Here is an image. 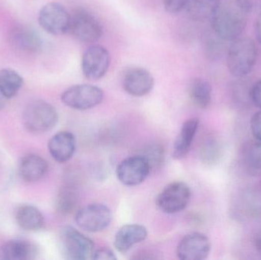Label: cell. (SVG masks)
Masks as SVG:
<instances>
[{"label":"cell","instance_id":"cell-1","mask_svg":"<svg viewBox=\"0 0 261 260\" xmlns=\"http://www.w3.org/2000/svg\"><path fill=\"white\" fill-rule=\"evenodd\" d=\"M213 30L225 41H234L243 33L247 14L236 1L219 2L211 16Z\"/></svg>","mask_w":261,"mask_h":260},{"label":"cell","instance_id":"cell-2","mask_svg":"<svg viewBox=\"0 0 261 260\" xmlns=\"http://www.w3.org/2000/svg\"><path fill=\"white\" fill-rule=\"evenodd\" d=\"M257 45L251 38H238L230 46L227 53L228 71L236 78L248 76L257 62Z\"/></svg>","mask_w":261,"mask_h":260},{"label":"cell","instance_id":"cell-3","mask_svg":"<svg viewBox=\"0 0 261 260\" xmlns=\"http://www.w3.org/2000/svg\"><path fill=\"white\" fill-rule=\"evenodd\" d=\"M58 122V113L53 105L43 100L30 102L23 112L24 128L32 133L50 131Z\"/></svg>","mask_w":261,"mask_h":260},{"label":"cell","instance_id":"cell-4","mask_svg":"<svg viewBox=\"0 0 261 260\" xmlns=\"http://www.w3.org/2000/svg\"><path fill=\"white\" fill-rule=\"evenodd\" d=\"M60 242L63 253L67 259L86 260L92 259L94 244L90 238L74 227L67 226L61 230Z\"/></svg>","mask_w":261,"mask_h":260},{"label":"cell","instance_id":"cell-5","mask_svg":"<svg viewBox=\"0 0 261 260\" xmlns=\"http://www.w3.org/2000/svg\"><path fill=\"white\" fill-rule=\"evenodd\" d=\"M103 98L102 89L90 84L73 85L61 95V101L64 105L81 111L97 106L102 102Z\"/></svg>","mask_w":261,"mask_h":260},{"label":"cell","instance_id":"cell-6","mask_svg":"<svg viewBox=\"0 0 261 260\" xmlns=\"http://www.w3.org/2000/svg\"><path fill=\"white\" fill-rule=\"evenodd\" d=\"M113 219L111 210L105 205L94 203L82 208L76 212V225L90 233L102 232L108 227Z\"/></svg>","mask_w":261,"mask_h":260},{"label":"cell","instance_id":"cell-7","mask_svg":"<svg viewBox=\"0 0 261 260\" xmlns=\"http://www.w3.org/2000/svg\"><path fill=\"white\" fill-rule=\"evenodd\" d=\"M191 198V190L182 182H174L167 185L156 198V206L166 214L182 212L188 206Z\"/></svg>","mask_w":261,"mask_h":260},{"label":"cell","instance_id":"cell-8","mask_svg":"<svg viewBox=\"0 0 261 260\" xmlns=\"http://www.w3.org/2000/svg\"><path fill=\"white\" fill-rule=\"evenodd\" d=\"M69 32L82 42L95 43L102 37V27L94 15L81 9L70 15Z\"/></svg>","mask_w":261,"mask_h":260},{"label":"cell","instance_id":"cell-9","mask_svg":"<svg viewBox=\"0 0 261 260\" xmlns=\"http://www.w3.org/2000/svg\"><path fill=\"white\" fill-rule=\"evenodd\" d=\"M38 23L50 35H65L70 31V15L60 3H47L40 10Z\"/></svg>","mask_w":261,"mask_h":260},{"label":"cell","instance_id":"cell-10","mask_svg":"<svg viewBox=\"0 0 261 260\" xmlns=\"http://www.w3.org/2000/svg\"><path fill=\"white\" fill-rule=\"evenodd\" d=\"M151 169L148 159L140 154L122 160L116 169V176L122 184L135 186L142 183L148 177Z\"/></svg>","mask_w":261,"mask_h":260},{"label":"cell","instance_id":"cell-11","mask_svg":"<svg viewBox=\"0 0 261 260\" xmlns=\"http://www.w3.org/2000/svg\"><path fill=\"white\" fill-rule=\"evenodd\" d=\"M110 62L111 56L107 49L100 45L90 46L83 54V73L90 80H99L107 74Z\"/></svg>","mask_w":261,"mask_h":260},{"label":"cell","instance_id":"cell-12","mask_svg":"<svg viewBox=\"0 0 261 260\" xmlns=\"http://www.w3.org/2000/svg\"><path fill=\"white\" fill-rule=\"evenodd\" d=\"M8 41L11 47L21 53L35 54L41 50L42 40L33 27L17 24L9 30Z\"/></svg>","mask_w":261,"mask_h":260},{"label":"cell","instance_id":"cell-13","mask_svg":"<svg viewBox=\"0 0 261 260\" xmlns=\"http://www.w3.org/2000/svg\"><path fill=\"white\" fill-rule=\"evenodd\" d=\"M211 251V242L202 233H194L184 237L178 244L176 255L181 260H203Z\"/></svg>","mask_w":261,"mask_h":260},{"label":"cell","instance_id":"cell-14","mask_svg":"<svg viewBox=\"0 0 261 260\" xmlns=\"http://www.w3.org/2000/svg\"><path fill=\"white\" fill-rule=\"evenodd\" d=\"M122 85L125 91L130 96L141 97L153 90L154 79L150 72L145 69L132 67L123 75Z\"/></svg>","mask_w":261,"mask_h":260},{"label":"cell","instance_id":"cell-15","mask_svg":"<svg viewBox=\"0 0 261 260\" xmlns=\"http://www.w3.org/2000/svg\"><path fill=\"white\" fill-rule=\"evenodd\" d=\"M48 151L55 161L66 163L76 151V139L69 131H61L55 134L48 142Z\"/></svg>","mask_w":261,"mask_h":260},{"label":"cell","instance_id":"cell-16","mask_svg":"<svg viewBox=\"0 0 261 260\" xmlns=\"http://www.w3.org/2000/svg\"><path fill=\"white\" fill-rule=\"evenodd\" d=\"M38 250L30 241L14 239L0 245V259L32 260L36 258Z\"/></svg>","mask_w":261,"mask_h":260},{"label":"cell","instance_id":"cell-17","mask_svg":"<svg viewBox=\"0 0 261 260\" xmlns=\"http://www.w3.org/2000/svg\"><path fill=\"white\" fill-rule=\"evenodd\" d=\"M147 230L141 224H132L122 226L114 240V247L119 253H125L135 244L142 242L147 238Z\"/></svg>","mask_w":261,"mask_h":260},{"label":"cell","instance_id":"cell-18","mask_svg":"<svg viewBox=\"0 0 261 260\" xmlns=\"http://www.w3.org/2000/svg\"><path fill=\"white\" fill-rule=\"evenodd\" d=\"M47 170V162L41 156L35 154L23 157L18 166L20 177L28 183H36L42 180Z\"/></svg>","mask_w":261,"mask_h":260},{"label":"cell","instance_id":"cell-19","mask_svg":"<svg viewBox=\"0 0 261 260\" xmlns=\"http://www.w3.org/2000/svg\"><path fill=\"white\" fill-rule=\"evenodd\" d=\"M234 213L242 219H251L261 216V191H244L234 205Z\"/></svg>","mask_w":261,"mask_h":260},{"label":"cell","instance_id":"cell-20","mask_svg":"<svg viewBox=\"0 0 261 260\" xmlns=\"http://www.w3.org/2000/svg\"><path fill=\"white\" fill-rule=\"evenodd\" d=\"M240 163L248 175L261 176V140L255 139L244 145L240 153Z\"/></svg>","mask_w":261,"mask_h":260},{"label":"cell","instance_id":"cell-21","mask_svg":"<svg viewBox=\"0 0 261 260\" xmlns=\"http://www.w3.org/2000/svg\"><path fill=\"white\" fill-rule=\"evenodd\" d=\"M199 120L193 118L184 122L173 145V156L175 159L184 158L190 152L199 128Z\"/></svg>","mask_w":261,"mask_h":260},{"label":"cell","instance_id":"cell-22","mask_svg":"<svg viewBox=\"0 0 261 260\" xmlns=\"http://www.w3.org/2000/svg\"><path fill=\"white\" fill-rule=\"evenodd\" d=\"M17 224L23 230L35 232L44 227L45 221L39 209L31 205H22L15 211Z\"/></svg>","mask_w":261,"mask_h":260},{"label":"cell","instance_id":"cell-23","mask_svg":"<svg viewBox=\"0 0 261 260\" xmlns=\"http://www.w3.org/2000/svg\"><path fill=\"white\" fill-rule=\"evenodd\" d=\"M189 95L193 103L198 108H208L212 102L213 89L208 81L196 78L190 82Z\"/></svg>","mask_w":261,"mask_h":260},{"label":"cell","instance_id":"cell-24","mask_svg":"<svg viewBox=\"0 0 261 260\" xmlns=\"http://www.w3.org/2000/svg\"><path fill=\"white\" fill-rule=\"evenodd\" d=\"M24 84L19 73L12 69L0 70V93L6 99H10L18 94Z\"/></svg>","mask_w":261,"mask_h":260},{"label":"cell","instance_id":"cell-25","mask_svg":"<svg viewBox=\"0 0 261 260\" xmlns=\"http://www.w3.org/2000/svg\"><path fill=\"white\" fill-rule=\"evenodd\" d=\"M221 0H188L187 14L194 21H202L211 18Z\"/></svg>","mask_w":261,"mask_h":260},{"label":"cell","instance_id":"cell-26","mask_svg":"<svg viewBox=\"0 0 261 260\" xmlns=\"http://www.w3.org/2000/svg\"><path fill=\"white\" fill-rule=\"evenodd\" d=\"M225 40L219 38L214 32L205 34L202 41L204 53L210 61H217L223 57L227 47Z\"/></svg>","mask_w":261,"mask_h":260},{"label":"cell","instance_id":"cell-27","mask_svg":"<svg viewBox=\"0 0 261 260\" xmlns=\"http://www.w3.org/2000/svg\"><path fill=\"white\" fill-rule=\"evenodd\" d=\"M222 154L221 143L216 140H210L205 143L202 150L203 161L208 164H215L220 160Z\"/></svg>","mask_w":261,"mask_h":260},{"label":"cell","instance_id":"cell-28","mask_svg":"<svg viewBox=\"0 0 261 260\" xmlns=\"http://www.w3.org/2000/svg\"><path fill=\"white\" fill-rule=\"evenodd\" d=\"M76 196L69 190H63L58 198V208L61 212H71L76 205Z\"/></svg>","mask_w":261,"mask_h":260},{"label":"cell","instance_id":"cell-29","mask_svg":"<svg viewBox=\"0 0 261 260\" xmlns=\"http://www.w3.org/2000/svg\"><path fill=\"white\" fill-rule=\"evenodd\" d=\"M143 155L145 156L148 159L149 162L151 165L152 168L153 166H158L163 162L164 159V150L161 146H152L146 151Z\"/></svg>","mask_w":261,"mask_h":260},{"label":"cell","instance_id":"cell-30","mask_svg":"<svg viewBox=\"0 0 261 260\" xmlns=\"http://www.w3.org/2000/svg\"><path fill=\"white\" fill-rule=\"evenodd\" d=\"M236 2L247 15L255 13L261 9V0H236Z\"/></svg>","mask_w":261,"mask_h":260},{"label":"cell","instance_id":"cell-31","mask_svg":"<svg viewBox=\"0 0 261 260\" xmlns=\"http://www.w3.org/2000/svg\"><path fill=\"white\" fill-rule=\"evenodd\" d=\"M188 0H164V7L167 12L176 14L187 6Z\"/></svg>","mask_w":261,"mask_h":260},{"label":"cell","instance_id":"cell-32","mask_svg":"<svg viewBox=\"0 0 261 260\" xmlns=\"http://www.w3.org/2000/svg\"><path fill=\"white\" fill-rule=\"evenodd\" d=\"M251 130L254 139L261 140V111L251 118Z\"/></svg>","mask_w":261,"mask_h":260},{"label":"cell","instance_id":"cell-33","mask_svg":"<svg viewBox=\"0 0 261 260\" xmlns=\"http://www.w3.org/2000/svg\"><path fill=\"white\" fill-rule=\"evenodd\" d=\"M250 99L256 107L261 108V79L251 85Z\"/></svg>","mask_w":261,"mask_h":260},{"label":"cell","instance_id":"cell-34","mask_svg":"<svg viewBox=\"0 0 261 260\" xmlns=\"http://www.w3.org/2000/svg\"><path fill=\"white\" fill-rule=\"evenodd\" d=\"M114 253L109 248H100L94 250L92 259H116Z\"/></svg>","mask_w":261,"mask_h":260},{"label":"cell","instance_id":"cell-35","mask_svg":"<svg viewBox=\"0 0 261 260\" xmlns=\"http://www.w3.org/2000/svg\"><path fill=\"white\" fill-rule=\"evenodd\" d=\"M254 32H255V37L257 41L261 44V12L257 15L255 24H254Z\"/></svg>","mask_w":261,"mask_h":260},{"label":"cell","instance_id":"cell-36","mask_svg":"<svg viewBox=\"0 0 261 260\" xmlns=\"http://www.w3.org/2000/svg\"><path fill=\"white\" fill-rule=\"evenodd\" d=\"M254 247L261 254V230L256 234L254 240Z\"/></svg>","mask_w":261,"mask_h":260},{"label":"cell","instance_id":"cell-37","mask_svg":"<svg viewBox=\"0 0 261 260\" xmlns=\"http://www.w3.org/2000/svg\"><path fill=\"white\" fill-rule=\"evenodd\" d=\"M5 98L3 97V95L0 93V109L3 108V107L5 105Z\"/></svg>","mask_w":261,"mask_h":260}]
</instances>
